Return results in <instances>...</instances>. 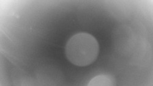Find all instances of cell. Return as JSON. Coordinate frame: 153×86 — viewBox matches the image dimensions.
<instances>
[{
    "label": "cell",
    "mask_w": 153,
    "mask_h": 86,
    "mask_svg": "<svg viewBox=\"0 0 153 86\" xmlns=\"http://www.w3.org/2000/svg\"><path fill=\"white\" fill-rule=\"evenodd\" d=\"M114 43L118 50L123 53H128L134 43L132 29L126 26L119 27L113 34Z\"/></svg>",
    "instance_id": "obj_2"
},
{
    "label": "cell",
    "mask_w": 153,
    "mask_h": 86,
    "mask_svg": "<svg viewBox=\"0 0 153 86\" xmlns=\"http://www.w3.org/2000/svg\"><path fill=\"white\" fill-rule=\"evenodd\" d=\"M114 78L108 75H100L93 78L88 83L90 86H112L115 85Z\"/></svg>",
    "instance_id": "obj_3"
},
{
    "label": "cell",
    "mask_w": 153,
    "mask_h": 86,
    "mask_svg": "<svg viewBox=\"0 0 153 86\" xmlns=\"http://www.w3.org/2000/svg\"><path fill=\"white\" fill-rule=\"evenodd\" d=\"M65 52L68 59L72 64L85 67L96 60L99 45L96 38L90 34L80 32L74 35L68 41Z\"/></svg>",
    "instance_id": "obj_1"
}]
</instances>
